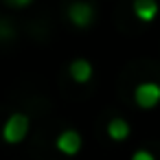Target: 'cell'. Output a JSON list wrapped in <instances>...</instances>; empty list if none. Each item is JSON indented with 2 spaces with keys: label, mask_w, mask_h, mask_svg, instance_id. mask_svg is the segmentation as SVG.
I'll list each match as a JSON object with an SVG mask.
<instances>
[{
  "label": "cell",
  "mask_w": 160,
  "mask_h": 160,
  "mask_svg": "<svg viewBox=\"0 0 160 160\" xmlns=\"http://www.w3.org/2000/svg\"><path fill=\"white\" fill-rule=\"evenodd\" d=\"M29 134V116L22 114V112H16L7 118L5 127H2V138L9 142V145H18L27 138Z\"/></svg>",
  "instance_id": "1"
},
{
  "label": "cell",
  "mask_w": 160,
  "mask_h": 160,
  "mask_svg": "<svg viewBox=\"0 0 160 160\" xmlns=\"http://www.w3.org/2000/svg\"><path fill=\"white\" fill-rule=\"evenodd\" d=\"M134 101L138 108L142 110H151L160 103V86L153 83V81H145L140 86H136L134 90Z\"/></svg>",
  "instance_id": "2"
},
{
  "label": "cell",
  "mask_w": 160,
  "mask_h": 160,
  "mask_svg": "<svg viewBox=\"0 0 160 160\" xmlns=\"http://www.w3.org/2000/svg\"><path fill=\"white\" fill-rule=\"evenodd\" d=\"M68 18L75 27L83 29V27H90L92 20H94V7L90 2H72L70 9H68Z\"/></svg>",
  "instance_id": "3"
},
{
  "label": "cell",
  "mask_w": 160,
  "mask_h": 160,
  "mask_svg": "<svg viewBox=\"0 0 160 160\" xmlns=\"http://www.w3.org/2000/svg\"><path fill=\"white\" fill-rule=\"evenodd\" d=\"M55 147H57L62 153H66V156L79 153V149H81V136H79V132H77V129H64V132L57 136Z\"/></svg>",
  "instance_id": "4"
},
{
  "label": "cell",
  "mask_w": 160,
  "mask_h": 160,
  "mask_svg": "<svg viewBox=\"0 0 160 160\" xmlns=\"http://www.w3.org/2000/svg\"><path fill=\"white\" fill-rule=\"evenodd\" d=\"M134 16L140 22H151L158 16V2L156 0H134Z\"/></svg>",
  "instance_id": "5"
},
{
  "label": "cell",
  "mask_w": 160,
  "mask_h": 160,
  "mask_svg": "<svg viewBox=\"0 0 160 160\" xmlns=\"http://www.w3.org/2000/svg\"><path fill=\"white\" fill-rule=\"evenodd\" d=\"M70 77L77 81V83H88L92 79V64L88 59H75L70 64Z\"/></svg>",
  "instance_id": "6"
},
{
  "label": "cell",
  "mask_w": 160,
  "mask_h": 160,
  "mask_svg": "<svg viewBox=\"0 0 160 160\" xmlns=\"http://www.w3.org/2000/svg\"><path fill=\"white\" fill-rule=\"evenodd\" d=\"M108 136L112 140H125L129 136V123L125 118H112L108 123Z\"/></svg>",
  "instance_id": "7"
},
{
  "label": "cell",
  "mask_w": 160,
  "mask_h": 160,
  "mask_svg": "<svg viewBox=\"0 0 160 160\" xmlns=\"http://www.w3.org/2000/svg\"><path fill=\"white\" fill-rule=\"evenodd\" d=\"M132 160H156V158H153L151 151H147V149H138V151H134Z\"/></svg>",
  "instance_id": "8"
},
{
  "label": "cell",
  "mask_w": 160,
  "mask_h": 160,
  "mask_svg": "<svg viewBox=\"0 0 160 160\" xmlns=\"http://www.w3.org/2000/svg\"><path fill=\"white\" fill-rule=\"evenodd\" d=\"M7 2H9L11 7H27V5L33 2V0H7Z\"/></svg>",
  "instance_id": "9"
},
{
  "label": "cell",
  "mask_w": 160,
  "mask_h": 160,
  "mask_svg": "<svg viewBox=\"0 0 160 160\" xmlns=\"http://www.w3.org/2000/svg\"><path fill=\"white\" fill-rule=\"evenodd\" d=\"M0 29H2V33H0V35H2L5 40H7V38H11V29H9V24H7V22L0 24Z\"/></svg>",
  "instance_id": "10"
}]
</instances>
